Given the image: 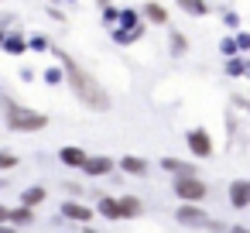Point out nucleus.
<instances>
[{
	"instance_id": "obj_10",
	"label": "nucleus",
	"mask_w": 250,
	"mask_h": 233,
	"mask_svg": "<svg viewBox=\"0 0 250 233\" xmlns=\"http://www.w3.org/2000/svg\"><path fill=\"white\" fill-rule=\"evenodd\" d=\"M62 216H65V219H72V223H83V226H89V219H93V209H89V206H83V202H76V199H65V202H62Z\"/></svg>"
},
{
	"instance_id": "obj_22",
	"label": "nucleus",
	"mask_w": 250,
	"mask_h": 233,
	"mask_svg": "<svg viewBox=\"0 0 250 233\" xmlns=\"http://www.w3.org/2000/svg\"><path fill=\"white\" fill-rule=\"evenodd\" d=\"M11 223H14V226L35 223V209H31V206H14V209H11Z\"/></svg>"
},
{
	"instance_id": "obj_25",
	"label": "nucleus",
	"mask_w": 250,
	"mask_h": 233,
	"mask_svg": "<svg viewBox=\"0 0 250 233\" xmlns=\"http://www.w3.org/2000/svg\"><path fill=\"white\" fill-rule=\"evenodd\" d=\"M223 28L233 35V31H240V14L233 11V7H223Z\"/></svg>"
},
{
	"instance_id": "obj_18",
	"label": "nucleus",
	"mask_w": 250,
	"mask_h": 233,
	"mask_svg": "<svg viewBox=\"0 0 250 233\" xmlns=\"http://www.w3.org/2000/svg\"><path fill=\"white\" fill-rule=\"evenodd\" d=\"M175 4H178V11L188 14V18H206V14L212 11L209 0H175Z\"/></svg>"
},
{
	"instance_id": "obj_32",
	"label": "nucleus",
	"mask_w": 250,
	"mask_h": 233,
	"mask_svg": "<svg viewBox=\"0 0 250 233\" xmlns=\"http://www.w3.org/2000/svg\"><path fill=\"white\" fill-rule=\"evenodd\" d=\"M0 233H18V230H14V223H0Z\"/></svg>"
},
{
	"instance_id": "obj_33",
	"label": "nucleus",
	"mask_w": 250,
	"mask_h": 233,
	"mask_svg": "<svg viewBox=\"0 0 250 233\" xmlns=\"http://www.w3.org/2000/svg\"><path fill=\"white\" fill-rule=\"evenodd\" d=\"M229 233H250V226H229Z\"/></svg>"
},
{
	"instance_id": "obj_27",
	"label": "nucleus",
	"mask_w": 250,
	"mask_h": 233,
	"mask_svg": "<svg viewBox=\"0 0 250 233\" xmlns=\"http://www.w3.org/2000/svg\"><path fill=\"white\" fill-rule=\"evenodd\" d=\"M18 165H21V158L14 151H0V171H14Z\"/></svg>"
},
{
	"instance_id": "obj_29",
	"label": "nucleus",
	"mask_w": 250,
	"mask_h": 233,
	"mask_svg": "<svg viewBox=\"0 0 250 233\" xmlns=\"http://www.w3.org/2000/svg\"><path fill=\"white\" fill-rule=\"evenodd\" d=\"M28 45H31L35 52H45V48H48V42H45L42 35H35V38H28Z\"/></svg>"
},
{
	"instance_id": "obj_16",
	"label": "nucleus",
	"mask_w": 250,
	"mask_h": 233,
	"mask_svg": "<svg viewBox=\"0 0 250 233\" xmlns=\"http://www.w3.org/2000/svg\"><path fill=\"white\" fill-rule=\"evenodd\" d=\"M168 52H171V59H185L188 55V35L178 28H168Z\"/></svg>"
},
{
	"instance_id": "obj_12",
	"label": "nucleus",
	"mask_w": 250,
	"mask_h": 233,
	"mask_svg": "<svg viewBox=\"0 0 250 233\" xmlns=\"http://www.w3.org/2000/svg\"><path fill=\"white\" fill-rule=\"evenodd\" d=\"M158 165H161V168H165L168 175H175V178H185V175H199V168H195L192 161H182V158H171V154H168V158H161Z\"/></svg>"
},
{
	"instance_id": "obj_37",
	"label": "nucleus",
	"mask_w": 250,
	"mask_h": 233,
	"mask_svg": "<svg viewBox=\"0 0 250 233\" xmlns=\"http://www.w3.org/2000/svg\"><path fill=\"white\" fill-rule=\"evenodd\" d=\"M247 79H250V72H247Z\"/></svg>"
},
{
	"instance_id": "obj_15",
	"label": "nucleus",
	"mask_w": 250,
	"mask_h": 233,
	"mask_svg": "<svg viewBox=\"0 0 250 233\" xmlns=\"http://www.w3.org/2000/svg\"><path fill=\"white\" fill-rule=\"evenodd\" d=\"M144 31H147V24H141V28H113V31H110V38H113L117 45H124V48H127V45H137V42L144 38Z\"/></svg>"
},
{
	"instance_id": "obj_23",
	"label": "nucleus",
	"mask_w": 250,
	"mask_h": 233,
	"mask_svg": "<svg viewBox=\"0 0 250 233\" xmlns=\"http://www.w3.org/2000/svg\"><path fill=\"white\" fill-rule=\"evenodd\" d=\"M42 79H45L48 86H62V83H65V69H62V62H59V65H48V69L42 72Z\"/></svg>"
},
{
	"instance_id": "obj_8",
	"label": "nucleus",
	"mask_w": 250,
	"mask_h": 233,
	"mask_svg": "<svg viewBox=\"0 0 250 233\" xmlns=\"http://www.w3.org/2000/svg\"><path fill=\"white\" fill-rule=\"evenodd\" d=\"M117 168V161L110 158V154H89V161L83 165V175H89V178H103V175H110Z\"/></svg>"
},
{
	"instance_id": "obj_6",
	"label": "nucleus",
	"mask_w": 250,
	"mask_h": 233,
	"mask_svg": "<svg viewBox=\"0 0 250 233\" xmlns=\"http://www.w3.org/2000/svg\"><path fill=\"white\" fill-rule=\"evenodd\" d=\"M226 199H229V206L233 209H250V178H233L229 185H226Z\"/></svg>"
},
{
	"instance_id": "obj_1",
	"label": "nucleus",
	"mask_w": 250,
	"mask_h": 233,
	"mask_svg": "<svg viewBox=\"0 0 250 233\" xmlns=\"http://www.w3.org/2000/svg\"><path fill=\"white\" fill-rule=\"evenodd\" d=\"M59 62H62V69H65V86L72 89V96L86 106V110H96V113H106L110 110V93L103 89V83L93 76V72H86L72 55H65V52H59Z\"/></svg>"
},
{
	"instance_id": "obj_26",
	"label": "nucleus",
	"mask_w": 250,
	"mask_h": 233,
	"mask_svg": "<svg viewBox=\"0 0 250 233\" xmlns=\"http://www.w3.org/2000/svg\"><path fill=\"white\" fill-rule=\"evenodd\" d=\"M219 55H223V59L240 55V48H236V38H233V35H223V42H219Z\"/></svg>"
},
{
	"instance_id": "obj_17",
	"label": "nucleus",
	"mask_w": 250,
	"mask_h": 233,
	"mask_svg": "<svg viewBox=\"0 0 250 233\" xmlns=\"http://www.w3.org/2000/svg\"><path fill=\"white\" fill-rule=\"evenodd\" d=\"M117 206H120V219H137V216L144 212V202H141L137 195H130V192H127V195H120V199H117Z\"/></svg>"
},
{
	"instance_id": "obj_14",
	"label": "nucleus",
	"mask_w": 250,
	"mask_h": 233,
	"mask_svg": "<svg viewBox=\"0 0 250 233\" xmlns=\"http://www.w3.org/2000/svg\"><path fill=\"white\" fill-rule=\"evenodd\" d=\"M223 72L229 79H247L250 72V55H233V59H223Z\"/></svg>"
},
{
	"instance_id": "obj_13",
	"label": "nucleus",
	"mask_w": 250,
	"mask_h": 233,
	"mask_svg": "<svg viewBox=\"0 0 250 233\" xmlns=\"http://www.w3.org/2000/svg\"><path fill=\"white\" fill-rule=\"evenodd\" d=\"M0 48H4L7 55H24L31 45H28V38H24V31L21 28H11L7 31V38H4V45H0Z\"/></svg>"
},
{
	"instance_id": "obj_21",
	"label": "nucleus",
	"mask_w": 250,
	"mask_h": 233,
	"mask_svg": "<svg viewBox=\"0 0 250 233\" xmlns=\"http://www.w3.org/2000/svg\"><path fill=\"white\" fill-rule=\"evenodd\" d=\"M96 212L103 216V219H120V206H117V199L113 195H100V206H96Z\"/></svg>"
},
{
	"instance_id": "obj_9",
	"label": "nucleus",
	"mask_w": 250,
	"mask_h": 233,
	"mask_svg": "<svg viewBox=\"0 0 250 233\" xmlns=\"http://www.w3.org/2000/svg\"><path fill=\"white\" fill-rule=\"evenodd\" d=\"M59 161H62L65 168H76V171H83V165L89 161V154H86L83 148H76V144H65V148H59Z\"/></svg>"
},
{
	"instance_id": "obj_24",
	"label": "nucleus",
	"mask_w": 250,
	"mask_h": 233,
	"mask_svg": "<svg viewBox=\"0 0 250 233\" xmlns=\"http://www.w3.org/2000/svg\"><path fill=\"white\" fill-rule=\"evenodd\" d=\"M100 14H103V24L113 31L117 28V21H120V7H113V4H106V7H100Z\"/></svg>"
},
{
	"instance_id": "obj_11",
	"label": "nucleus",
	"mask_w": 250,
	"mask_h": 233,
	"mask_svg": "<svg viewBox=\"0 0 250 233\" xmlns=\"http://www.w3.org/2000/svg\"><path fill=\"white\" fill-rule=\"evenodd\" d=\"M117 168H120L124 175H134V178H144L151 165H147V161H144L141 154H124V158L117 161Z\"/></svg>"
},
{
	"instance_id": "obj_4",
	"label": "nucleus",
	"mask_w": 250,
	"mask_h": 233,
	"mask_svg": "<svg viewBox=\"0 0 250 233\" xmlns=\"http://www.w3.org/2000/svg\"><path fill=\"white\" fill-rule=\"evenodd\" d=\"M175 195H178V202H202L206 195H209V185L199 178V175H185V178H175Z\"/></svg>"
},
{
	"instance_id": "obj_36",
	"label": "nucleus",
	"mask_w": 250,
	"mask_h": 233,
	"mask_svg": "<svg viewBox=\"0 0 250 233\" xmlns=\"http://www.w3.org/2000/svg\"><path fill=\"white\" fill-rule=\"evenodd\" d=\"M65 4H76V0H65Z\"/></svg>"
},
{
	"instance_id": "obj_20",
	"label": "nucleus",
	"mask_w": 250,
	"mask_h": 233,
	"mask_svg": "<svg viewBox=\"0 0 250 233\" xmlns=\"http://www.w3.org/2000/svg\"><path fill=\"white\" fill-rule=\"evenodd\" d=\"M141 24H147V21L141 18L137 7H120V21H117V28H141Z\"/></svg>"
},
{
	"instance_id": "obj_35",
	"label": "nucleus",
	"mask_w": 250,
	"mask_h": 233,
	"mask_svg": "<svg viewBox=\"0 0 250 233\" xmlns=\"http://www.w3.org/2000/svg\"><path fill=\"white\" fill-rule=\"evenodd\" d=\"M4 38H7V31H4V28H0V45H4Z\"/></svg>"
},
{
	"instance_id": "obj_34",
	"label": "nucleus",
	"mask_w": 250,
	"mask_h": 233,
	"mask_svg": "<svg viewBox=\"0 0 250 233\" xmlns=\"http://www.w3.org/2000/svg\"><path fill=\"white\" fill-rule=\"evenodd\" d=\"M83 233H100V230H93V226H83Z\"/></svg>"
},
{
	"instance_id": "obj_31",
	"label": "nucleus",
	"mask_w": 250,
	"mask_h": 233,
	"mask_svg": "<svg viewBox=\"0 0 250 233\" xmlns=\"http://www.w3.org/2000/svg\"><path fill=\"white\" fill-rule=\"evenodd\" d=\"M0 223H11V206H0Z\"/></svg>"
},
{
	"instance_id": "obj_28",
	"label": "nucleus",
	"mask_w": 250,
	"mask_h": 233,
	"mask_svg": "<svg viewBox=\"0 0 250 233\" xmlns=\"http://www.w3.org/2000/svg\"><path fill=\"white\" fill-rule=\"evenodd\" d=\"M233 38H236L240 55H250V31H233Z\"/></svg>"
},
{
	"instance_id": "obj_3",
	"label": "nucleus",
	"mask_w": 250,
	"mask_h": 233,
	"mask_svg": "<svg viewBox=\"0 0 250 233\" xmlns=\"http://www.w3.org/2000/svg\"><path fill=\"white\" fill-rule=\"evenodd\" d=\"M185 148H188V151H192V158H199V161L212 158V151H216L212 134H209L206 127H188V130H185Z\"/></svg>"
},
{
	"instance_id": "obj_30",
	"label": "nucleus",
	"mask_w": 250,
	"mask_h": 233,
	"mask_svg": "<svg viewBox=\"0 0 250 233\" xmlns=\"http://www.w3.org/2000/svg\"><path fill=\"white\" fill-rule=\"evenodd\" d=\"M233 103H236V106H240V110L250 117V100H247V96H233Z\"/></svg>"
},
{
	"instance_id": "obj_7",
	"label": "nucleus",
	"mask_w": 250,
	"mask_h": 233,
	"mask_svg": "<svg viewBox=\"0 0 250 233\" xmlns=\"http://www.w3.org/2000/svg\"><path fill=\"white\" fill-rule=\"evenodd\" d=\"M141 18L147 21V28H168V21H171L168 7H165V4H158V0H147V4L141 7Z\"/></svg>"
},
{
	"instance_id": "obj_2",
	"label": "nucleus",
	"mask_w": 250,
	"mask_h": 233,
	"mask_svg": "<svg viewBox=\"0 0 250 233\" xmlns=\"http://www.w3.org/2000/svg\"><path fill=\"white\" fill-rule=\"evenodd\" d=\"M0 117H4L7 130H14V134H38V130L48 127V117L42 110H31V106L18 103L11 93H0Z\"/></svg>"
},
{
	"instance_id": "obj_5",
	"label": "nucleus",
	"mask_w": 250,
	"mask_h": 233,
	"mask_svg": "<svg viewBox=\"0 0 250 233\" xmlns=\"http://www.w3.org/2000/svg\"><path fill=\"white\" fill-rule=\"evenodd\" d=\"M175 219H178V226H185V230H206L212 216H209L199 202H182V206L175 209Z\"/></svg>"
},
{
	"instance_id": "obj_19",
	"label": "nucleus",
	"mask_w": 250,
	"mask_h": 233,
	"mask_svg": "<svg viewBox=\"0 0 250 233\" xmlns=\"http://www.w3.org/2000/svg\"><path fill=\"white\" fill-rule=\"evenodd\" d=\"M45 199H48V189H45V185H31V189L21 192V206H31V209L42 206Z\"/></svg>"
}]
</instances>
